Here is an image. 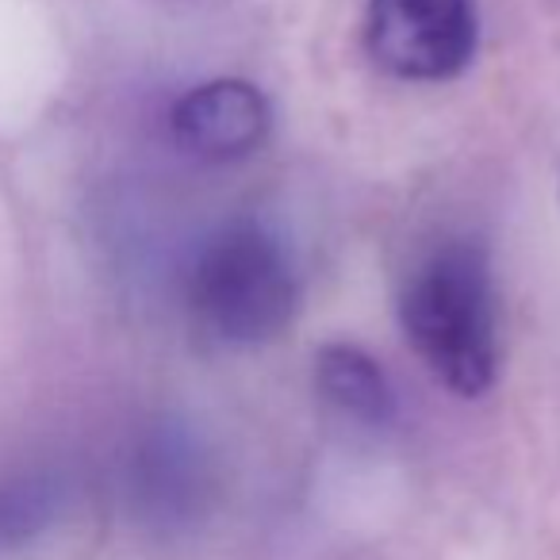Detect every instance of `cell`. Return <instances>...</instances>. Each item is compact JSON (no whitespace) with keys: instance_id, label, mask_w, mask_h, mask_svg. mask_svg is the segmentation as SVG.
<instances>
[{"instance_id":"6","label":"cell","mask_w":560,"mask_h":560,"mask_svg":"<svg viewBox=\"0 0 560 560\" xmlns=\"http://www.w3.org/2000/svg\"><path fill=\"white\" fill-rule=\"evenodd\" d=\"M62 511V480L50 468L0 472V557L27 549Z\"/></svg>"},{"instance_id":"1","label":"cell","mask_w":560,"mask_h":560,"mask_svg":"<svg viewBox=\"0 0 560 560\" xmlns=\"http://www.w3.org/2000/svg\"><path fill=\"white\" fill-rule=\"evenodd\" d=\"M399 323L422 365L457 396H480L499 373V315L488 249L442 238L411 265L399 289Z\"/></svg>"},{"instance_id":"4","label":"cell","mask_w":560,"mask_h":560,"mask_svg":"<svg viewBox=\"0 0 560 560\" xmlns=\"http://www.w3.org/2000/svg\"><path fill=\"white\" fill-rule=\"evenodd\" d=\"M272 127L269 101L257 85L219 78L196 85L173 104L170 131L185 154L200 162H238L265 142Z\"/></svg>"},{"instance_id":"3","label":"cell","mask_w":560,"mask_h":560,"mask_svg":"<svg viewBox=\"0 0 560 560\" xmlns=\"http://www.w3.org/2000/svg\"><path fill=\"white\" fill-rule=\"evenodd\" d=\"M476 0H369V55L392 78H457L476 55Z\"/></svg>"},{"instance_id":"5","label":"cell","mask_w":560,"mask_h":560,"mask_svg":"<svg viewBox=\"0 0 560 560\" xmlns=\"http://www.w3.org/2000/svg\"><path fill=\"white\" fill-rule=\"evenodd\" d=\"M315 384L338 415L365 427H384L396 411L384 369L358 346H327L315 361Z\"/></svg>"},{"instance_id":"2","label":"cell","mask_w":560,"mask_h":560,"mask_svg":"<svg viewBox=\"0 0 560 560\" xmlns=\"http://www.w3.org/2000/svg\"><path fill=\"white\" fill-rule=\"evenodd\" d=\"M192 327L219 346L272 342L292 327L300 277L289 246L254 219L226 223L196 249L185 277Z\"/></svg>"}]
</instances>
